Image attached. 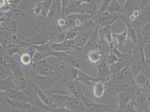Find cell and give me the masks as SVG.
<instances>
[{"instance_id":"cell-49","label":"cell","mask_w":150,"mask_h":112,"mask_svg":"<svg viewBox=\"0 0 150 112\" xmlns=\"http://www.w3.org/2000/svg\"><path fill=\"white\" fill-rule=\"evenodd\" d=\"M117 112V111H115V112L113 111V112Z\"/></svg>"},{"instance_id":"cell-14","label":"cell","mask_w":150,"mask_h":112,"mask_svg":"<svg viewBox=\"0 0 150 112\" xmlns=\"http://www.w3.org/2000/svg\"><path fill=\"white\" fill-rule=\"evenodd\" d=\"M99 33L100 42L107 44L110 47V46L115 45L113 41V34L112 33L110 25L103 27H99Z\"/></svg>"},{"instance_id":"cell-12","label":"cell","mask_w":150,"mask_h":112,"mask_svg":"<svg viewBox=\"0 0 150 112\" xmlns=\"http://www.w3.org/2000/svg\"><path fill=\"white\" fill-rule=\"evenodd\" d=\"M99 26H96L93 32L90 36L88 42L84 47V52L88 53L91 50H98L99 48L98 39L99 36Z\"/></svg>"},{"instance_id":"cell-27","label":"cell","mask_w":150,"mask_h":112,"mask_svg":"<svg viewBox=\"0 0 150 112\" xmlns=\"http://www.w3.org/2000/svg\"><path fill=\"white\" fill-rule=\"evenodd\" d=\"M4 99L9 105L16 108L21 109L24 108L30 109L31 108V105H30L29 103L9 99L6 96H5Z\"/></svg>"},{"instance_id":"cell-13","label":"cell","mask_w":150,"mask_h":112,"mask_svg":"<svg viewBox=\"0 0 150 112\" xmlns=\"http://www.w3.org/2000/svg\"><path fill=\"white\" fill-rule=\"evenodd\" d=\"M95 27H91L88 29L81 30L79 32L74 39L75 43L79 49L85 46Z\"/></svg>"},{"instance_id":"cell-18","label":"cell","mask_w":150,"mask_h":112,"mask_svg":"<svg viewBox=\"0 0 150 112\" xmlns=\"http://www.w3.org/2000/svg\"><path fill=\"white\" fill-rule=\"evenodd\" d=\"M62 2L61 1H53L48 16V18L53 20L61 14L62 9Z\"/></svg>"},{"instance_id":"cell-2","label":"cell","mask_w":150,"mask_h":112,"mask_svg":"<svg viewBox=\"0 0 150 112\" xmlns=\"http://www.w3.org/2000/svg\"><path fill=\"white\" fill-rule=\"evenodd\" d=\"M67 86L69 93L73 95L75 99L83 102L85 106L91 101V100L84 95L81 86L79 82L69 80L67 83Z\"/></svg>"},{"instance_id":"cell-26","label":"cell","mask_w":150,"mask_h":112,"mask_svg":"<svg viewBox=\"0 0 150 112\" xmlns=\"http://www.w3.org/2000/svg\"><path fill=\"white\" fill-rule=\"evenodd\" d=\"M140 1L127 0L125 1L123 6L124 9V14L125 16L131 14L132 12L135 9H137Z\"/></svg>"},{"instance_id":"cell-39","label":"cell","mask_w":150,"mask_h":112,"mask_svg":"<svg viewBox=\"0 0 150 112\" xmlns=\"http://www.w3.org/2000/svg\"><path fill=\"white\" fill-rule=\"evenodd\" d=\"M4 66V65H1V80L7 78L11 77V73H9Z\"/></svg>"},{"instance_id":"cell-29","label":"cell","mask_w":150,"mask_h":112,"mask_svg":"<svg viewBox=\"0 0 150 112\" xmlns=\"http://www.w3.org/2000/svg\"><path fill=\"white\" fill-rule=\"evenodd\" d=\"M108 12L110 13H118L120 15L124 14L123 6L117 1L112 0L110 3Z\"/></svg>"},{"instance_id":"cell-22","label":"cell","mask_w":150,"mask_h":112,"mask_svg":"<svg viewBox=\"0 0 150 112\" xmlns=\"http://www.w3.org/2000/svg\"><path fill=\"white\" fill-rule=\"evenodd\" d=\"M104 82L98 81L94 83L93 87V92L94 98H100L104 95L107 87L104 85Z\"/></svg>"},{"instance_id":"cell-19","label":"cell","mask_w":150,"mask_h":112,"mask_svg":"<svg viewBox=\"0 0 150 112\" xmlns=\"http://www.w3.org/2000/svg\"><path fill=\"white\" fill-rule=\"evenodd\" d=\"M49 35L47 33L39 34L27 41L28 44L32 45H40L49 43Z\"/></svg>"},{"instance_id":"cell-42","label":"cell","mask_w":150,"mask_h":112,"mask_svg":"<svg viewBox=\"0 0 150 112\" xmlns=\"http://www.w3.org/2000/svg\"><path fill=\"white\" fill-rule=\"evenodd\" d=\"M7 53L9 57H11L13 54L16 53H19L21 54L20 50L16 46H11L9 49H8Z\"/></svg>"},{"instance_id":"cell-23","label":"cell","mask_w":150,"mask_h":112,"mask_svg":"<svg viewBox=\"0 0 150 112\" xmlns=\"http://www.w3.org/2000/svg\"><path fill=\"white\" fill-rule=\"evenodd\" d=\"M99 81L96 77H92L86 74L81 70H79V76L77 81L85 84L86 86H90L94 84Z\"/></svg>"},{"instance_id":"cell-6","label":"cell","mask_w":150,"mask_h":112,"mask_svg":"<svg viewBox=\"0 0 150 112\" xmlns=\"http://www.w3.org/2000/svg\"><path fill=\"white\" fill-rule=\"evenodd\" d=\"M149 98L148 94L138 89L137 92L133 99L135 105L140 111H149Z\"/></svg>"},{"instance_id":"cell-30","label":"cell","mask_w":150,"mask_h":112,"mask_svg":"<svg viewBox=\"0 0 150 112\" xmlns=\"http://www.w3.org/2000/svg\"><path fill=\"white\" fill-rule=\"evenodd\" d=\"M50 96L52 98L55 103L63 104L67 101L72 100L75 99L69 96L60 94H50Z\"/></svg>"},{"instance_id":"cell-7","label":"cell","mask_w":150,"mask_h":112,"mask_svg":"<svg viewBox=\"0 0 150 112\" xmlns=\"http://www.w3.org/2000/svg\"><path fill=\"white\" fill-rule=\"evenodd\" d=\"M34 78L38 87L42 90L50 89L59 80L60 77H47L35 74Z\"/></svg>"},{"instance_id":"cell-10","label":"cell","mask_w":150,"mask_h":112,"mask_svg":"<svg viewBox=\"0 0 150 112\" xmlns=\"http://www.w3.org/2000/svg\"><path fill=\"white\" fill-rule=\"evenodd\" d=\"M103 58L96 65L98 71V76L96 77L98 80L103 81L104 82L110 80V76L112 75L107 61Z\"/></svg>"},{"instance_id":"cell-40","label":"cell","mask_w":150,"mask_h":112,"mask_svg":"<svg viewBox=\"0 0 150 112\" xmlns=\"http://www.w3.org/2000/svg\"><path fill=\"white\" fill-rule=\"evenodd\" d=\"M136 109L134 102L132 99L127 105L123 112H134Z\"/></svg>"},{"instance_id":"cell-34","label":"cell","mask_w":150,"mask_h":112,"mask_svg":"<svg viewBox=\"0 0 150 112\" xmlns=\"http://www.w3.org/2000/svg\"><path fill=\"white\" fill-rule=\"evenodd\" d=\"M52 1H44L42 2V9L40 16L43 17L48 16L50 8L52 4Z\"/></svg>"},{"instance_id":"cell-9","label":"cell","mask_w":150,"mask_h":112,"mask_svg":"<svg viewBox=\"0 0 150 112\" xmlns=\"http://www.w3.org/2000/svg\"><path fill=\"white\" fill-rule=\"evenodd\" d=\"M145 43L142 42L141 45L137 49L136 45L133 44L134 52L133 55V58L137 59L138 65L142 67V69H148L150 71V68L149 67L150 64L149 62L146 59L144 51V46Z\"/></svg>"},{"instance_id":"cell-1","label":"cell","mask_w":150,"mask_h":112,"mask_svg":"<svg viewBox=\"0 0 150 112\" xmlns=\"http://www.w3.org/2000/svg\"><path fill=\"white\" fill-rule=\"evenodd\" d=\"M11 57L8 56V67L11 73L12 78L16 86L20 89L26 88L27 86L26 80L25 76L22 72L17 63Z\"/></svg>"},{"instance_id":"cell-11","label":"cell","mask_w":150,"mask_h":112,"mask_svg":"<svg viewBox=\"0 0 150 112\" xmlns=\"http://www.w3.org/2000/svg\"><path fill=\"white\" fill-rule=\"evenodd\" d=\"M67 4L64 9V14L67 16L75 14L80 13L84 14L83 6L84 1H71Z\"/></svg>"},{"instance_id":"cell-37","label":"cell","mask_w":150,"mask_h":112,"mask_svg":"<svg viewBox=\"0 0 150 112\" xmlns=\"http://www.w3.org/2000/svg\"><path fill=\"white\" fill-rule=\"evenodd\" d=\"M106 60L107 61V63L109 65L114 63L117 61L121 60H120L115 55L113 54L110 50L108 52V55L107 60Z\"/></svg>"},{"instance_id":"cell-24","label":"cell","mask_w":150,"mask_h":112,"mask_svg":"<svg viewBox=\"0 0 150 112\" xmlns=\"http://www.w3.org/2000/svg\"><path fill=\"white\" fill-rule=\"evenodd\" d=\"M20 89L16 86L11 77L1 80V91H6L9 89Z\"/></svg>"},{"instance_id":"cell-3","label":"cell","mask_w":150,"mask_h":112,"mask_svg":"<svg viewBox=\"0 0 150 112\" xmlns=\"http://www.w3.org/2000/svg\"><path fill=\"white\" fill-rule=\"evenodd\" d=\"M35 74L47 77H60L59 74L55 73L52 67L44 59L36 64L34 68Z\"/></svg>"},{"instance_id":"cell-15","label":"cell","mask_w":150,"mask_h":112,"mask_svg":"<svg viewBox=\"0 0 150 112\" xmlns=\"http://www.w3.org/2000/svg\"><path fill=\"white\" fill-rule=\"evenodd\" d=\"M5 96L9 99L28 103L29 98L25 94L19 89H9L5 91Z\"/></svg>"},{"instance_id":"cell-36","label":"cell","mask_w":150,"mask_h":112,"mask_svg":"<svg viewBox=\"0 0 150 112\" xmlns=\"http://www.w3.org/2000/svg\"><path fill=\"white\" fill-rule=\"evenodd\" d=\"M22 64L25 65H28L32 62V56L28 52L22 55L20 58Z\"/></svg>"},{"instance_id":"cell-28","label":"cell","mask_w":150,"mask_h":112,"mask_svg":"<svg viewBox=\"0 0 150 112\" xmlns=\"http://www.w3.org/2000/svg\"><path fill=\"white\" fill-rule=\"evenodd\" d=\"M113 38L116 40L117 48L122 47L127 41L128 38L127 31L126 29L122 33L118 34H113Z\"/></svg>"},{"instance_id":"cell-38","label":"cell","mask_w":150,"mask_h":112,"mask_svg":"<svg viewBox=\"0 0 150 112\" xmlns=\"http://www.w3.org/2000/svg\"><path fill=\"white\" fill-rule=\"evenodd\" d=\"M111 2V0L102 1L99 11L100 12L108 11Z\"/></svg>"},{"instance_id":"cell-16","label":"cell","mask_w":150,"mask_h":112,"mask_svg":"<svg viewBox=\"0 0 150 112\" xmlns=\"http://www.w3.org/2000/svg\"><path fill=\"white\" fill-rule=\"evenodd\" d=\"M119 18L122 19L126 24L128 38L132 40L133 45H137V34L134 27L132 26L131 23L127 20V18L126 17V16L125 14L120 15Z\"/></svg>"},{"instance_id":"cell-8","label":"cell","mask_w":150,"mask_h":112,"mask_svg":"<svg viewBox=\"0 0 150 112\" xmlns=\"http://www.w3.org/2000/svg\"><path fill=\"white\" fill-rule=\"evenodd\" d=\"M102 1H84L83 6L84 14L88 15L95 22L100 9Z\"/></svg>"},{"instance_id":"cell-31","label":"cell","mask_w":150,"mask_h":112,"mask_svg":"<svg viewBox=\"0 0 150 112\" xmlns=\"http://www.w3.org/2000/svg\"><path fill=\"white\" fill-rule=\"evenodd\" d=\"M141 35L144 43H150V22L143 26L141 31Z\"/></svg>"},{"instance_id":"cell-48","label":"cell","mask_w":150,"mask_h":112,"mask_svg":"<svg viewBox=\"0 0 150 112\" xmlns=\"http://www.w3.org/2000/svg\"><path fill=\"white\" fill-rule=\"evenodd\" d=\"M74 112L72 111H69V112Z\"/></svg>"},{"instance_id":"cell-43","label":"cell","mask_w":150,"mask_h":112,"mask_svg":"<svg viewBox=\"0 0 150 112\" xmlns=\"http://www.w3.org/2000/svg\"><path fill=\"white\" fill-rule=\"evenodd\" d=\"M42 9V2L37 5L34 9L31 11V13L34 16H38L40 15Z\"/></svg>"},{"instance_id":"cell-20","label":"cell","mask_w":150,"mask_h":112,"mask_svg":"<svg viewBox=\"0 0 150 112\" xmlns=\"http://www.w3.org/2000/svg\"><path fill=\"white\" fill-rule=\"evenodd\" d=\"M134 81L138 87H142L144 89L146 88L149 83V82L144 69H140L135 78Z\"/></svg>"},{"instance_id":"cell-32","label":"cell","mask_w":150,"mask_h":112,"mask_svg":"<svg viewBox=\"0 0 150 112\" xmlns=\"http://www.w3.org/2000/svg\"><path fill=\"white\" fill-rule=\"evenodd\" d=\"M61 59L63 60L65 62H66V64H69L76 69H80V65L76 57L73 55L72 56L68 54L65 57L61 58Z\"/></svg>"},{"instance_id":"cell-17","label":"cell","mask_w":150,"mask_h":112,"mask_svg":"<svg viewBox=\"0 0 150 112\" xmlns=\"http://www.w3.org/2000/svg\"><path fill=\"white\" fill-rule=\"evenodd\" d=\"M117 94V101L118 103V108L117 112H123L127 105L132 99L130 96L125 92H120Z\"/></svg>"},{"instance_id":"cell-46","label":"cell","mask_w":150,"mask_h":112,"mask_svg":"<svg viewBox=\"0 0 150 112\" xmlns=\"http://www.w3.org/2000/svg\"><path fill=\"white\" fill-rule=\"evenodd\" d=\"M134 112H139L138 110L137 107H136V109L135 111Z\"/></svg>"},{"instance_id":"cell-50","label":"cell","mask_w":150,"mask_h":112,"mask_svg":"<svg viewBox=\"0 0 150 112\" xmlns=\"http://www.w3.org/2000/svg\"><path fill=\"white\" fill-rule=\"evenodd\" d=\"M62 112V111H60V112Z\"/></svg>"},{"instance_id":"cell-35","label":"cell","mask_w":150,"mask_h":112,"mask_svg":"<svg viewBox=\"0 0 150 112\" xmlns=\"http://www.w3.org/2000/svg\"><path fill=\"white\" fill-rule=\"evenodd\" d=\"M46 57H46L45 55L40 52L37 51V50H35L32 57V68L34 69L37 63L40 62L42 60L45 59Z\"/></svg>"},{"instance_id":"cell-33","label":"cell","mask_w":150,"mask_h":112,"mask_svg":"<svg viewBox=\"0 0 150 112\" xmlns=\"http://www.w3.org/2000/svg\"><path fill=\"white\" fill-rule=\"evenodd\" d=\"M35 91L40 100L46 106H50L51 103L48 96L44 93L40 88L38 86L35 88Z\"/></svg>"},{"instance_id":"cell-25","label":"cell","mask_w":150,"mask_h":112,"mask_svg":"<svg viewBox=\"0 0 150 112\" xmlns=\"http://www.w3.org/2000/svg\"><path fill=\"white\" fill-rule=\"evenodd\" d=\"M87 54L88 60L92 64L96 65L103 58V53L99 50H91Z\"/></svg>"},{"instance_id":"cell-21","label":"cell","mask_w":150,"mask_h":112,"mask_svg":"<svg viewBox=\"0 0 150 112\" xmlns=\"http://www.w3.org/2000/svg\"><path fill=\"white\" fill-rule=\"evenodd\" d=\"M131 58L129 59L121 60L111 65H109V69L112 76L120 72L127 65H129Z\"/></svg>"},{"instance_id":"cell-5","label":"cell","mask_w":150,"mask_h":112,"mask_svg":"<svg viewBox=\"0 0 150 112\" xmlns=\"http://www.w3.org/2000/svg\"><path fill=\"white\" fill-rule=\"evenodd\" d=\"M112 76L113 82L112 83H130L134 82V74L129 65H127L120 72Z\"/></svg>"},{"instance_id":"cell-51","label":"cell","mask_w":150,"mask_h":112,"mask_svg":"<svg viewBox=\"0 0 150 112\" xmlns=\"http://www.w3.org/2000/svg\"></svg>"},{"instance_id":"cell-45","label":"cell","mask_w":150,"mask_h":112,"mask_svg":"<svg viewBox=\"0 0 150 112\" xmlns=\"http://www.w3.org/2000/svg\"><path fill=\"white\" fill-rule=\"evenodd\" d=\"M1 112H13L11 110H9L8 109H3V108L1 106Z\"/></svg>"},{"instance_id":"cell-44","label":"cell","mask_w":150,"mask_h":112,"mask_svg":"<svg viewBox=\"0 0 150 112\" xmlns=\"http://www.w3.org/2000/svg\"><path fill=\"white\" fill-rule=\"evenodd\" d=\"M57 25L59 28H63L64 27L67 26V22L66 19L63 18H60L57 21Z\"/></svg>"},{"instance_id":"cell-4","label":"cell","mask_w":150,"mask_h":112,"mask_svg":"<svg viewBox=\"0 0 150 112\" xmlns=\"http://www.w3.org/2000/svg\"><path fill=\"white\" fill-rule=\"evenodd\" d=\"M120 14L115 13H110L108 11H99L95 21L96 26L103 27L112 24L117 18Z\"/></svg>"},{"instance_id":"cell-41","label":"cell","mask_w":150,"mask_h":112,"mask_svg":"<svg viewBox=\"0 0 150 112\" xmlns=\"http://www.w3.org/2000/svg\"><path fill=\"white\" fill-rule=\"evenodd\" d=\"M80 31L76 30H73L68 31L66 33L67 40H74Z\"/></svg>"},{"instance_id":"cell-47","label":"cell","mask_w":150,"mask_h":112,"mask_svg":"<svg viewBox=\"0 0 150 112\" xmlns=\"http://www.w3.org/2000/svg\"><path fill=\"white\" fill-rule=\"evenodd\" d=\"M149 103L150 104V98H149Z\"/></svg>"}]
</instances>
